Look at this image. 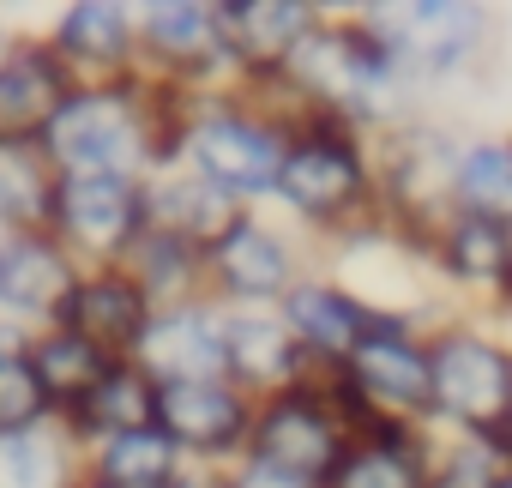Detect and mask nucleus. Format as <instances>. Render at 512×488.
I'll return each instance as SVG.
<instances>
[{"label":"nucleus","instance_id":"obj_40","mask_svg":"<svg viewBox=\"0 0 512 488\" xmlns=\"http://www.w3.org/2000/svg\"><path fill=\"white\" fill-rule=\"evenodd\" d=\"M0 241H7V235H0Z\"/></svg>","mask_w":512,"mask_h":488},{"label":"nucleus","instance_id":"obj_10","mask_svg":"<svg viewBox=\"0 0 512 488\" xmlns=\"http://www.w3.org/2000/svg\"><path fill=\"white\" fill-rule=\"evenodd\" d=\"M350 452V434L344 422L326 410V398L314 386H290L278 398H260L253 404V434H247V464H266V470H284L308 488H326V476L344 464Z\"/></svg>","mask_w":512,"mask_h":488},{"label":"nucleus","instance_id":"obj_31","mask_svg":"<svg viewBox=\"0 0 512 488\" xmlns=\"http://www.w3.org/2000/svg\"><path fill=\"white\" fill-rule=\"evenodd\" d=\"M55 410L31 374L25 356H0V434H25V428H49Z\"/></svg>","mask_w":512,"mask_h":488},{"label":"nucleus","instance_id":"obj_29","mask_svg":"<svg viewBox=\"0 0 512 488\" xmlns=\"http://www.w3.org/2000/svg\"><path fill=\"white\" fill-rule=\"evenodd\" d=\"M85 476V452L67 440L61 422L0 434V488H73Z\"/></svg>","mask_w":512,"mask_h":488},{"label":"nucleus","instance_id":"obj_36","mask_svg":"<svg viewBox=\"0 0 512 488\" xmlns=\"http://www.w3.org/2000/svg\"><path fill=\"white\" fill-rule=\"evenodd\" d=\"M488 488H512V464H500V470L488 476Z\"/></svg>","mask_w":512,"mask_h":488},{"label":"nucleus","instance_id":"obj_37","mask_svg":"<svg viewBox=\"0 0 512 488\" xmlns=\"http://www.w3.org/2000/svg\"><path fill=\"white\" fill-rule=\"evenodd\" d=\"M13 37H19V31H7V25H0V55H7V43H13Z\"/></svg>","mask_w":512,"mask_h":488},{"label":"nucleus","instance_id":"obj_5","mask_svg":"<svg viewBox=\"0 0 512 488\" xmlns=\"http://www.w3.org/2000/svg\"><path fill=\"white\" fill-rule=\"evenodd\" d=\"M356 19L398 55L416 91L482 73L494 43V13L476 0H398V7H356Z\"/></svg>","mask_w":512,"mask_h":488},{"label":"nucleus","instance_id":"obj_22","mask_svg":"<svg viewBox=\"0 0 512 488\" xmlns=\"http://www.w3.org/2000/svg\"><path fill=\"white\" fill-rule=\"evenodd\" d=\"M247 205H235L223 187H211L205 175H193V169H157V175H145V223L151 229H169V235H181V241H193V248H217V241L235 229V217H241Z\"/></svg>","mask_w":512,"mask_h":488},{"label":"nucleus","instance_id":"obj_3","mask_svg":"<svg viewBox=\"0 0 512 488\" xmlns=\"http://www.w3.org/2000/svg\"><path fill=\"white\" fill-rule=\"evenodd\" d=\"M43 157L55 175H127V181L157 175L163 157L151 121V79L121 73V79L73 85L43 133Z\"/></svg>","mask_w":512,"mask_h":488},{"label":"nucleus","instance_id":"obj_9","mask_svg":"<svg viewBox=\"0 0 512 488\" xmlns=\"http://www.w3.org/2000/svg\"><path fill=\"white\" fill-rule=\"evenodd\" d=\"M308 260L296 248V235L278 229L266 211H241L235 229L205 254V296L217 308H278L302 284Z\"/></svg>","mask_w":512,"mask_h":488},{"label":"nucleus","instance_id":"obj_14","mask_svg":"<svg viewBox=\"0 0 512 488\" xmlns=\"http://www.w3.org/2000/svg\"><path fill=\"white\" fill-rule=\"evenodd\" d=\"M326 25V7L314 0H217V31L229 67L247 73H284L290 55Z\"/></svg>","mask_w":512,"mask_h":488},{"label":"nucleus","instance_id":"obj_27","mask_svg":"<svg viewBox=\"0 0 512 488\" xmlns=\"http://www.w3.org/2000/svg\"><path fill=\"white\" fill-rule=\"evenodd\" d=\"M187 470V452L151 422L115 440H97L85 452V476H97L103 488H175V476Z\"/></svg>","mask_w":512,"mask_h":488},{"label":"nucleus","instance_id":"obj_21","mask_svg":"<svg viewBox=\"0 0 512 488\" xmlns=\"http://www.w3.org/2000/svg\"><path fill=\"white\" fill-rule=\"evenodd\" d=\"M151 314H157V308L139 296V284H133L121 266H97V272L79 278V290L67 296V308H61L55 326H67V332H79L85 344H97L103 356L127 362V356L139 350Z\"/></svg>","mask_w":512,"mask_h":488},{"label":"nucleus","instance_id":"obj_13","mask_svg":"<svg viewBox=\"0 0 512 488\" xmlns=\"http://www.w3.org/2000/svg\"><path fill=\"white\" fill-rule=\"evenodd\" d=\"M157 428L187 452V464H241L253 434V398L229 380L199 386H163L157 392Z\"/></svg>","mask_w":512,"mask_h":488},{"label":"nucleus","instance_id":"obj_35","mask_svg":"<svg viewBox=\"0 0 512 488\" xmlns=\"http://www.w3.org/2000/svg\"><path fill=\"white\" fill-rule=\"evenodd\" d=\"M488 446H494V458H500V464H512V422H506V428H500Z\"/></svg>","mask_w":512,"mask_h":488},{"label":"nucleus","instance_id":"obj_17","mask_svg":"<svg viewBox=\"0 0 512 488\" xmlns=\"http://www.w3.org/2000/svg\"><path fill=\"white\" fill-rule=\"evenodd\" d=\"M79 79L61 67V55L49 49L43 31H19L0 55V139H19V145H43L55 109L67 103Z\"/></svg>","mask_w":512,"mask_h":488},{"label":"nucleus","instance_id":"obj_18","mask_svg":"<svg viewBox=\"0 0 512 488\" xmlns=\"http://www.w3.org/2000/svg\"><path fill=\"white\" fill-rule=\"evenodd\" d=\"M79 278H85V266L49 229L0 241V314H13L25 326H55L67 296L79 290Z\"/></svg>","mask_w":512,"mask_h":488},{"label":"nucleus","instance_id":"obj_23","mask_svg":"<svg viewBox=\"0 0 512 488\" xmlns=\"http://www.w3.org/2000/svg\"><path fill=\"white\" fill-rule=\"evenodd\" d=\"M25 362H31V374H37V386H43L55 422H67V416L103 386V374L115 368V356H103L97 344H85V338L67 332V326H37Z\"/></svg>","mask_w":512,"mask_h":488},{"label":"nucleus","instance_id":"obj_1","mask_svg":"<svg viewBox=\"0 0 512 488\" xmlns=\"http://www.w3.org/2000/svg\"><path fill=\"white\" fill-rule=\"evenodd\" d=\"M284 73H290V85L308 97V109L350 121L362 139H380V133H392L398 121L422 115V109H416L422 91L404 79L398 55L368 31L356 13H350V19H332V13H326V25L290 55Z\"/></svg>","mask_w":512,"mask_h":488},{"label":"nucleus","instance_id":"obj_16","mask_svg":"<svg viewBox=\"0 0 512 488\" xmlns=\"http://www.w3.org/2000/svg\"><path fill=\"white\" fill-rule=\"evenodd\" d=\"M43 37L79 85L121 79L139 67V19L127 0H73V7L55 13V25Z\"/></svg>","mask_w":512,"mask_h":488},{"label":"nucleus","instance_id":"obj_2","mask_svg":"<svg viewBox=\"0 0 512 488\" xmlns=\"http://www.w3.org/2000/svg\"><path fill=\"white\" fill-rule=\"evenodd\" d=\"M296 229L326 235L332 248L362 229H380V199H374V151L368 139L338 121V115H308L290 145H284V169H278V199Z\"/></svg>","mask_w":512,"mask_h":488},{"label":"nucleus","instance_id":"obj_30","mask_svg":"<svg viewBox=\"0 0 512 488\" xmlns=\"http://www.w3.org/2000/svg\"><path fill=\"white\" fill-rule=\"evenodd\" d=\"M49 199H55V169L43 145L0 139V235L49 229Z\"/></svg>","mask_w":512,"mask_h":488},{"label":"nucleus","instance_id":"obj_20","mask_svg":"<svg viewBox=\"0 0 512 488\" xmlns=\"http://www.w3.org/2000/svg\"><path fill=\"white\" fill-rule=\"evenodd\" d=\"M278 314H284V326L302 338V350L314 362H350L356 344L386 320L380 308H368L350 284H338L326 272H302V284L278 302Z\"/></svg>","mask_w":512,"mask_h":488},{"label":"nucleus","instance_id":"obj_6","mask_svg":"<svg viewBox=\"0 0 512 488\" xmlns=\"http://www.w3.org/2000/svg\"><path fill=\"white\" fill-rule=\"evenodd\" d=\"M284 133L272 121H260L253 109H241L235 97H205L187 115L181 133V169L205 175L211 187H223L235 205L260 211L278 199V169H284Z\"/></svg>","mask_w":512,"mask_h":488},{"label":"nucleus","instance_id":"obj_41","mask_svg":"<svg viewBox=\"0 0 512 488\" xmlns=\"http://www.w3.org/2000/svg\"><path fill=\"white\" fill-rule=\"evenodd\" d=\"M506 314H512V308H506Z\"/></svg>","mask_w":512,"mask_h":488},{"label":"nucleus","instance_id":"obj_12","mask_svg":"<svg viewBox=\"0 0 512 488\" xmlns=\"http://www.w3.org/2000/svg\"><path fill=\"white\" fill-rule=\"evenodd\" d=\"M157 392L163 386H199V380H229V308H217L211 296L181 302L151 314L139 350L127 356Z\"/></svg>","mask_w":512,"mask_h":488},{"label":"nucleus","instance_id":"obj_24","mask_svg":"<svg viewBox=\"0 0 512 488\" xmlns=\"http://www.w3.org/2000/svg\"><path fill=\"white\" fill-rule=\"evenodd\" d=\"M121 272L139 284V296L163 314V308H181V302H199L205 296V248H193V241L169 235V229H151L127 248Z\"/></svg>","mask_w":512,"mask_h":488},{"label":"nucleus","instance_id":"obj_25","mask_svg":"<svg viewBox=\"0 0 512 488\" xmlns=\"http://www.w3.org/2000/svg\"><path fill=\"white\" fill-rule=\"evenodd\" d=\"M151 422H157V386H151L133 362H115V368L103 374V386H97L61 428H67V440H73L79 452H91L97 440L133 434V428H151Z\"/></svg>","mask_w":512,"mask_h":488},{"label":"nucleus","instance_id":"obj_15","mask_svg":"<svg viewBox=\"0 0 512 488\" xmlns=\"http://www.w3.org/2000/svg\"><path fill=\"white\" fill-rule=\"evenodd\" d=\"M428 272L458 296H482V302L506 308L512 302V229H506V217L452 211L428 248Z\"/></svg>","mask_w":512,"mask_h":488},{"label":"nucleus","instance_id":"obj_39","mask_svg":"<svg viewBox=\"0 0 512 488\" xmlns=\"http://www.w3.org/2000/svg\"><path fill=\"white\" fill-rule=\"evenodd\" d=\"M506 229H512V217H506ZM506 308H512V302H506ZM506 308H500V314H506Z\"/></svg>","mask_w":512,"mask_h":488},{"label":"nucleus","instance_id":"obj_26","mask_svg":"<svg viewBox=\"0 0 512 488\" xmlns=\"http://www.w3.org/2000/svg\"><path fill=\"white\" fill-rule=\"evenodd\" d=\"M326 488H434L428 428H392V434L356 440L344 464L326 476Z\"/></svg>","mask_w":512,"mask_h":488},{"label":"nucleus","instance_id":"obj_33","mask_svg":"<svg viewBox=\"0 0 512 488\" xmlns=\"http://www.w3.org/2000/svg\"><path fill=\"white\" fill-rule=\"evenodd\" d=\"M31 338H37V326L0 314V356H31Z\"/></svg>","mask_w":512,"mask_h":488},{"label":"nucleus","instance_id":"obj_38","mask_svg":"<svg viewBox=\"0 0 512 488\" xmlns=\"http://www.w3.org/2000/svg\"><path fill=\"white\" fill-rule=\"evenodd\" d=\"M73 488H103V482H97V476H79V482H73Z\"/></svg>","mask_w":512,"mask_h":488},{"label":"nucleus","instance_id":"obj_34","mask_svg":"<svg viewBox=\"0 0 512 488\" xmlns=\"http://www.w3.org/2000/svg\"><path fill=\"white\" fill-rule=\"evenodd\" d=\"M229 470L235 464H187L175 476V488H229Z\"/></svg>","mask_w":512,"mask_h":488},{"label":"nucleus","instance_id":"obj_32","mask_svg":"<svg viewBox=\"0 0 512 488\" xmlns=\"http://www.w3.org/2000/svg\"><path fill=\"white\" fill-rule=\"evenodd\" d=\"M229 488H308V482H296V476H284V470H266V464H235L229 470Z\"/></svg>","mask_w":512,"mask_h":488},{"label":"nucleus","instance_id":"obj_4","mask_svg":"<svg viewBox=\"0 0 512 488\" xmlns=\"http://www.w3.org/2000/svg\"><path fill=\"white\" fill-rule=\"evenodd\" d=\"M428 386V428L488 446L512 422V344L494 326L446 320L428 332Z\"/></svg>","mask_w":512,"mask_h":488},{"label":"nucleus","instance_id":"obj_11","mask_svg":"<svg viewBox=\"0 0 512 488\" xmlns=\"http://www.w3.org/2000/svg\"><path fill=\"white\" fill-rule=\"evenodd\" d=\"M344 374H350V386L380 416L428 428V404H434V386H428V332L410 314H386L356 344V356L344 362Z\"/></svg>","mask_w":512,"mask_h":488},{"label":"nucleus","instance_id":"obj_7","mask_svg":"<svg viewBox=\"0 0 512 488\" xmlns=\"http://www.w3.org/2000/svg\"><path fill=\"white\" fill-rule=\"evenodd\" d=\"M133 19H139V73L145 79H163V85L187 91L193 103L235 91L241 73L223 55L217 0H145V7H133Z\"/></svg>","mask_w":512,"mask_h":488},{"label":"nucleus","instance_id":"obj_19","mask_svg":"<svg viewBox=\"0 0 512 488\" xmlns=\"http://www.w3.org/2000/svg\"><path fill=\"white\" fill-rule=\"evenodd\" d=\"M314 356L302 350V338L284 326L278 308H235L229 314V386L247 392L253 404L278 398L290 386H308Z\"/></svg>","mask_w":512,"mask_h":488},{"label":"nucleus","instance_id":"obj_28","mask_svg":"<svg viewBox=\"0 0 512 488\" xmlns=\"http://www.w3.org/2000/svg\"><path fill=\"white\" fill-rule=\"evenodd\" d=\"M452 211L512 217V133H464L452 163Z\"/></svg>","mask_w":512,"mask_h":488},{"label":"nucleus","instance_id":"obj_8","mask_svg":"<svg viewBox=\"0 0 512 488\" xmlns=\"http://www.w3.org/2000/svg\"><path fill=\"white\" fill-rule=\"evenodd\" d=\"M49 235L85 272L121 266L127 248L145 235V181H127V175H55Z\"/></svg>","mask_w":512,"mask_h":488}]
</instances>
